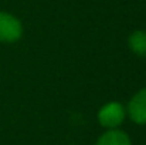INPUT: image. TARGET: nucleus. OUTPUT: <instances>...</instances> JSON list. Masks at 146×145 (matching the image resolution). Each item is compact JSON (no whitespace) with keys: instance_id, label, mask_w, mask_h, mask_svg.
Masks as SVG:
<instances>
[{"instance_id":"f03ea898","label":"nucleus","mask_w":146,"mask_h":145,"mask_svg":"<svg viewBox=\"0 0 146 145\" xmlns=\"http://www.w3.org/2000/svg\"><path fill=\"white\" fill-rule=\"evenodd\" d=\"M23 36L21 21L10 13L0 11V41L14 43Z\"/></svg>"},{"instance_id":"39448f33","label":"nucleus","mask_w":146,"mask_h":145,"mask_svg":"<svg viewBox=\"0 0 146 145\" xmlns=\"http://www.w3.org/2000/svg\"><path fill=\"white\" fill-rule=\"evenodd\" d=\"M128 44H129V48L135 54L146 57V30H136V31H133L129 36Z\"/></svg>"},{"instance_id":"f257e3e1","label":"nucleus","mask_w":146,"mask_h":145,"mask_svg":"<svg viewBox=\"0 0 146 145\" xmlns=\"http://www.w3.org/2000/svg\"><path fill=\"white\" fill-rule=\"evenodd\" d=\"M125 117H126V110L123 108L122 104H119L116 101L105 104L98 111V121L106 130L119 128V125L123 122Z\"/></svg>"},{"instance_id":"7ed1b4c3","label":"nucleus","mask_w":146,"mask_h":145,"mask_svg":"<svg viewBox=\"0 0 146 145\" xmlns=\"http://www.w3.org/2000/svg\"><path fill=\"white\" fill-rule=\"evenodd\" d=\"M126 114L135 124L146 125V88L139 90L131 98L126 108Z\"/></svg>"},{"instance_id":"20e7f679","label":"nucleus","mask_w":146,"mask_h":145,"mask_svg":"<svg viewBox=\"0 0 146 145\" xmlns=\"http://www.w3.org/2000/svg\"><path fill=\"white\" fill-rule=\"evenodd\" d=\"M95 145H132L129 135L125 131H121L119 128L108 130L105 131L99 138Z\"/></svg>"}]
</instances>
